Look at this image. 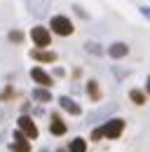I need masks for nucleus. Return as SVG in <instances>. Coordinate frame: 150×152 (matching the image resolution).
I'll return each instance as SVG.
<instances>
[{"label": "nucleus", "instance_id": "nucleus-1", "mask_svg": "<svg viewBox=\"0 0 150 152\" xmlns=\"http://www.w3.org/2000/svg\"><path fill=\"white\" fill-rule=\"evenodd\" d=\"M117 113V103H108V105H101V108H96V110H92V113L87 115V124H96V122H108V119H112L110 115Z\"/></svg>", "mask_w": 150, "mask_h": 152}, {"label": "nucleus", "instance_id": "nucleus-2", "mask_svg": "<svg viewBox=\"0 0 150 152\" xmlns=\"http://www.w3.org/2000/svg\"><path fill=\"white\" fill-rule=\"evenodd\" d=\"M49 28L54 31L56 35H73V21L68 19V17H63V14H56V17H52V21H49Z\"/></svg>", "mask_w": 150, "mask_h": 152}, {"label": "nucleus", "instance_id": "nucleus-3", "mask_svg": "<svg viewBox=\"0 0 150 152\" xmlns=\"http://www.w3.org/2000/svg\"><path fill=\"white\" fill-rule=\"evenodd\" d=\"M124 131V119H120V117H112L108 119L106 124H103V138H112V140H117L120 136Z\"/></svg>", "mask_w": 150, "mask_h": 152}, {"label": "nucleus", "instance_id": "nucleus-4", "mask_svg": "<svg viewBox=\"0 0 150 152\" xmlns=\"http://www.w3.org/2000/svg\"><path fill=\"white\" fill-rule=\"evenodd\" d=\"M19 131L24 133L28 140H35L38 138V126L28 115H21V117H19Z\"/></svg>", "mask_w": 150, "mask_h": 152}, {"label": "nucleus", "instance_id": "nucleus-5", "mask_svg": "<svg viewBox=\"0 0 150 152\" xmlns=\"http://www.w3.org/2000/svg\"><path fill=\"white\" fill-rule=\"evenodd\" d=\"M31 38L35 42V47H49V42H52V35H49V31L47 28H42V26H35L33 31H31Z\"/></svg>", "mask_w": 150, "mask_h": 152}, {"label": "nucleus", "instance_id": "nucleus-6", "mask_svg": "<svg viewBox=\"0 0 150 152\" xmlns=\"http://www.w3.org/2000/svg\"><path fill=\"white\" fill-rule=\"evenodd\" d=\"M127 54H129V45L127 42H112L110 47H108V56L115 58V61L117 58H124Z\"/></svg>", "mask_w": 150, "mask_h": 152}, {"label": "nucleus", "instance_id": "nucleus-7", "mask_svg": "<svg viewBox=\"0 0 150 152\" xmlns=\"http://www.w3.org/2000/svg\"><path fill=\"white\" fill-rule=\"evenodd\" d=\"M31 77H33V82H38V84H42V89H49L54 82H52V75H47L42 68H33L31 70Z\"/></svg>", "mask_w": 150, "mask_h": 152}, {"label": "nucleus", "instance_id": "nucleus-8", "mask_svg": "<svg viewBox=\"0 0 150 152\" xmlns=\"http://www.w3.org/2000/svg\"><path fill=\"white\" fill-rule=\"evenodd\" d=\"M59 105H61L66 113H71V115H80V113H82L80 103H75L71 96H61V98H59Z\"/></svg>", "mask_w": 150, "mask_h": 152}, {"label": "nucleus", "instance_id": "nucleus-9", "mask_svg": "<svg viewBox=\"0 0 150 152\" xmlns=\"http://www.w3.org/2000/svg\"><path fill=\"white\" fill-rule=\"evenodd\" d=\"M31 58H35L40 63H54L56 54L54 52H47V49H33V52H31Z\"/></svg>", "mask_w": 150, "mask_h": 152}, {"label": "nucleus", "instance_id": "nucleus-10", "mask_svg": "<svg viewBox=\"0 0 150 152\" xmlns=\"http://www.w3.org/2000/svg\"><path fill=\"white\" fill-rule=\"evenodd\" d=\"M49 131L54 133V136H63V133L68 131V126H66V124H63V122H61V117H59V115H52V124H49Z\"/></svg>", "mask_w": 150, "mask_h": 152}, {"label": "nucleus", "instance_id": "nucleus-11", "mask_svg": "<svg viewBox=\"0 0 150 152\" xmlns=\"http://www.w3.org/2000/svg\"><path fill=\"white\" fill-rule=\"evenodd\" d=\"M31 96H33V101H38V103H49L52 101V91L49 89H42V87H35L31 91Z\"/></svg>", "mask_w": 150, "mask_h": 152}, {"label": "nucleus", "instance_id": "nucleus-12", "mask_svg": "<svg viewBox=\"0 0 150 152\" xmlns=\"http://www.w3.org/2000/svg\"><path fill=\"white\" fill-rule=\"evenodd\" d=\"M87 94H89V98L96 101V103L101 101V87H99L96 80H89V82H87Z\"/></svg>", "mask_w": 150, "mask_h": 152}, {"label": "nucleus", "instance_id": "nucleus-13", "mask_svg": "<svg viewBox=\"0 0 150 152\" xmlns=\"http://www.w3.org/2000/svg\"><path fill=\"white\" fill-rule=\"evenodd\" d=\"M85 52H87V54H94V56H101V54H103V45H99V42H94V40H87V42H85Z\"/></svg>", "mask_w": 150, "mask_h": 152}, {"label": "nucleus", "instance_id": "nucleus-14", "mask_svg": "<svg viewBox=\"0 0 150 152\" xmlns=\"http://www.w3.org/2000/svg\"><path fill=\"white\" fill-rule=\"evenodd\" d=\"M68 152H87V140L85 138H73L71 145H68Z\"/></svg>", "mask_w": 150, "mask_h": 152}, {"label": "nucleus", "instance_id": "nucleus-15", "mask_svg": "<svg viewBox=\"0 0 150 152\" xmlns=\"http://www.w3.org/2000/svg\"><path fill=\"white\" fill-rule=\"evenodd\" d=\"M10 150L12 152H31V143L28 140H14V143H10Z\"/></svg>", "mask_w": 150, "mask_h": 152}, {"label": "nucleus", "instance_id": "nucleus-16", "mask_svg": "<svg viewBox=\"0 0 150 152\" xmlns=\"http://www.w3.org/2000/svg\"><path fill=\"white\" fill-rule=\"evenodd\" d=\"M129 98H131V103H136V105H146V94L138 91V89H131Z\"/></svg>", "mask_w": 150, "mask_h": 152}, {"label": "nucleus", "instance_id": "nucleus-17", "mask_svg": "<svg viewBox=\"0 0 150 152\" xmlns=\"http://www.w3.org/2000/svg\"><path fill=\"white\" fill-rule=\"evenodd\" d=\"M7 38H10V42H24V33H21V31H10V35H7Z\"/></svg>", "mask_w": 150, "mask_h": 152}, {"label": "nucleus", "instance_id": "nucleus-18", "mask_svg": "<svg viewBox=\"0 0 150 152\" xmlns=\"http://www.w3.org/2000/svg\"><path fill=\"white\" fill-rule=\"evenodd\" d=\"M101 138H103V126H94V129H92V140L99 143Z\"/></svg>", "mask_w": 150, "mask_h": 152}, {"label": "nucleus", "instance_id": "nucleus-19", "mask_svg": "<svg viewBox=\"0 0 150 152\" xmlns=\"http://www.w3.org/2000/svg\"><path fill=\"white\" fill-rule=\"evenodd\" d=\"M112 75H115V77H127L129 73H127V70H120L117 66H112Z\"/></svg>", "mask_w": 150, "mask_h": 152}, {"label": "nucleus", "instance_id": "nucleus-20", "mask_svg": "<svg viewBox=\"0 0 150 152\" xmlns=\"http://www.w3.org/2000/svg\"><path fill=\"white\" fill-rule=\"evenodd\" d=\"M138 12H141V14L150 21V7H148V5H141V7H138Z\"/></svg>", "mask_w": 150, "mask_h": 152}, {"label": "nucleus", "instance_id": "nucleus-21", "mask_svg": "<svg viewBox=\"0 0 150 152\" xmlns=\"http://www.w3.org/2000/svg\"><path fill=\"white\" fill-rule=\"evenodd\" d=\"M73 10H75V14H77V17H82V19H87V12H85V10L80 7V5H73Z\"/></svg>", "mask_w": 150, "mask_h": 152}, {"label": "nucleus", "instance_id": "nucleus-22", "mask_svg": "<svg viewBox=\"0 0 150 152\" xmlns=\"http://www.w3.org/2000/svg\"><path fill=\"white\" fill-rule=\"evenodd\" d=\"M14 140H28V138H26V136H24V133L17 129V131H14Z\"/></svg>", "mask_w": 150, "mask_h": 152}, {"label": "nucleus", "instance_id": "nucleus-23", "mask_svg": "<svg viewBox=\"0 0 150 152\" xmlns=\"http://www.w3.org/2000/svg\"><path fill=\"white\" fill-rule=\"evenodd\" d=\"M31 110V103H21V115H26Z\"/></svg>", "mask_w": 150, "mask_h": 152}, {"label": "nucleus", "instance_id": "nucleus-24", "mask_svg": "<svg viewBox=\"0 0 150 152\" xmlns=\"http://www.w3.org/2000/svg\"><path fill=\"white\" fill-rule=\"evenodd\" d=\"M146 91L150 94V75H148V80H146Z\"/></svg>", "mask_w": 150, "mask_h": 152}, {"label": "nucleus", "instance_id": "nucleus-25", "mask_svg": "<svg viewBox=\"0 0 150 152\" xmlns=\"http://www.w3.org/2000/svg\"><path fill=\"white\" fill-rule=\"evenodd\" d=\"M40 152H47V150H45V148H42V150H40Z\"/></svg>", "mask_w": 150, "mask_h": 152}, {"label": "nucleus", "instance_id": "nucleus-26", "mask_svg": "<svg viewBox=\"0 0 150 152\" xmlns=\"http://www.w3.org/2000/svg\"><path fill=\"white\" fill-rule=\"evenodd\" d=\"M56 152H66V150H56Z\"/></svg>", "mask_w": 150, "mask_h": 152}]
</instances>
